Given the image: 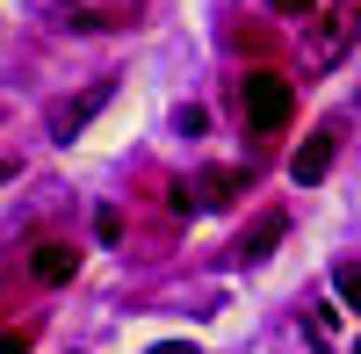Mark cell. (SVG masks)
<instances>
[{"instance_id": "1", "label": "cell", "mask_w": 361, "mask_h": 354, "mask_svg": "<svg viewBox=\"0 0 361 354\" xmlns=\"http://www.w3.org/2000/svg\"><path fill=\"white\" fill-rule=\"evenodd\" d=\"M238 109H246V123L253 130H267V138H275V130H289V116H296V87L282 80V73H246V80H238Z\"/></svg>"}, {"instance_id": "2", "label": "cell", "mask_w": 361, "mask_h": 354, "mask_svg": "<svg viewBox=\"0 0 361 354\" xmlns=\"http://www.w3.org/2000/svg\"><path fill=\"white\" fill-rule=\"evenodd\" d=\"M361 37V0H340V8H325L318 22H311V66L318 73H333L340 58H347V44Z\"/></svg>"}, {"instance_id": "3", "label": "cell", "mask_w": 361, "mask_h": 354, "mask_svg": "<svg viewBox=\"0 0 361 354\" xmlns=\"http://www.w3.org/2000/svg\"><path fill=\"white\" fill-rule=\"evenodd\" d=\"M116 102V80H94V87H87V94H73V102H51V116H44V130L58 138V145H73L87 123H94V116Z\"/></svg>"}, {"instance_id": "4", "label": "cell", "mask_w": 361, "mask_h": 354, "mask_svg": "<svg viewBox=\"0 0 361 354\" xmlns=\"http://www.w3.org/2000/svg\"><path fill=\"white\" fill-rule=\"evenodd\" d=\"M333 152H340V123H318V130L289 152V181H296V188L325 181V173H333Z\"/></svg>"}, {"instance_id": "5", "label": "cell", "mask_w": 361, "mask_h": 354, "mask_svg": "<svg viewBox=\"0 0 361 354\" xmlns=\"http://www.w3.org/2000/svg\"><path fill=\"white\" fill-rule=\"evenodd\" d=\"M282 231H289V217H282V210L253 217V231H238V246H231V253H238V268H260V260L282 246Z\"/></svg>"}, {"instance_id": "6", "label": "cell", "mask_w": 361, "mask_h": 354, "mask_svg": "<svg viewBox=\"0 0 361 354\" xmlns=\"http://www.w3.org/2000/svg\"><path fill=\"white\" fill-rule=\"evenodd\" d=\"M29 275H37V282H44V289H66V282H73V275H80V253H73V246H66V239H44V246H37V253H29Z\"/></svg>"}, {"instance_id": "7", "label": "cell", "mask_w": 361, "mask_h": 354, "mask_svg": "<svg viewBox=\"0 0 361 354\" xmlns=\"http://www.w3.org/2000/svg\"><path fill=\"white\" fill-rule=\"evenodd\" d=\"M333 289H340L347 311H361V268H354V260H340V268H333Z\"/></svg>"}, {"instance_id": "8", "label": "cell", "mask_w": 361, "mask_h": 354, "mask_svg": "<svg viewBox=\"0 0 361 354\" xmlns=\"http://www.w3.org/2000/svg\"><path fill=\"white\" fill-rule=\"evenodd\" d=\"M231 188H238V173H224V166L202 173V202H231Z\"/></svg>"}, {"instance_id": "9", "label": "cell", "mask_w": 361, "mask_h": 354, "mask_svg": "<svg viewBox=\"0 0 361 354\" xmlns=\"http://www.w3.org/2000/svg\"><path fill=\"white\" fill-rule=\"evenodd\" d=\"M267 8L289 15V22H311V15H318V0H267Z\"/></svg>"}, {"instance_id": "10", "label": "cell", "mask_w": 361, "mask_h": 354, "mask_svg": "<svg viewBox=\"0 0 361 354\" xmlns=\"http://www.w3.org/2000/svg\"><path fill=\"white\" fill-rule=\"evenodd\" d=\"M66 29H109V15H94V8H66Z\"/></svg>"}, {"instance_id": "11", "label": "cell", "mask_w": 361, "mask_h": 354, "mask_svg": "<svg viewBox=\"0 0 361 354\" xmlns=\"http://www.w3.org/2000/svg\"><path fill=\"white\" fill-rule=\"evenodd\" d=\"M0 354H29V333H0Z\"/></svg>"}, {"instance_id": "12", "label": "cell", "mask_w": 361, "mask_h": 354, "mask_svg": "<svg viewBox=\"0 0 361 354\" xmlns=\"http://www.w3.org/2000/svg\"><path fill=\"white\" fill-rule=\"evenodd\" d=\"M152 354H195V340H166V347H152Z\"/></svg>"}, {"instance_id": "13", "label": "cell", "mask_w": 361, "mask_h": 354, "mask_svg": "<svg viewBox=\"0 0 361 354\" xmlns=\"http://www.w3.org/2000/svg\"><path fill=\"white\" fill-rule=\"evenodd\" d=\"M0 181H15V166H0Z\"/></svg>"}]
</instances>
